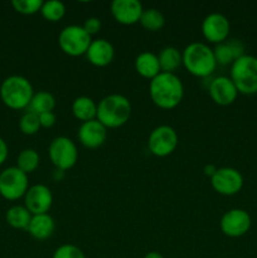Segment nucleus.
<instances>
[{
	"instance_id": "nucleus-19",
	"label": "nucleus",
	"mask_w": 257,
	"mask_h": 258,
	"mask_svg": "<svg viewBox=\"0 0 257 258\" xmlns=\"http://www.w3.org/2000/svg\"><path fill=\"white\" fill-rule=\"evenodd\" d=\"M55 223L54 219L48 213L33 216L29 226H28V233L37 241H45L50 238L54 233Z\"/></svg>"
},
{
	"instance_id": "nucleus-16",
	"label": "nucleus",
	"mask_w": 257,
	"mask_h": 258,
	"mask_svg": "<svg viewBox=\"0 0 257 258\" xmlns=\"http://www.w3.org/2000/svg\"><path fill=\"white\" fill-rule=\"evenodd\" d=\"M78 141L86 149H98L106 143L107 128L97 120L87 121L81 123L77 133Z\"/></svg>"
},
{
	"instance_id": "nucleus-4",
	"label": "nucleus",
	"mask_w": 257,
	"mask_h": 258,
	"mask_svg": "<svg viewBox=\"0 0 257 258\" xmlns=\"http://www.w3.org/2000/svg\"><path fill=\"white\" fill-rule=\"evenodd\" d=\"M34 90L28 78L23 76H10L0 86V98L12 110H24L30 105Z\"/></svg>"
},
{
	"instance_id": "nucleus-24",
	"label": "nucleus",
	"mask_w": 257,
	"mask_h": 258,
	"mask_svg": "<svg viewBox=\"0 0 257 258\" xmlns=\"http://www.w3.org/2000/svg\"><path fill=\"white\" fill-rule=\"evenodd\" d=\"M55 107V98L48 91H39V92L34 93L30 105L28 107V111L40 115L44 112H53Z\"/></svg>"
},
{
	"instance_id": "nucleus-23",
	"label": "nucleus",
	"mask_w": 257,
	"mask_h": 258,
	"mask_svg": "<svg viewBox=\"0 0 257 258\" xmlns=\"http://www.w3.org/2000/svg\"><path fill=\"white\" fill-rule=\"evenodd\" d=\"M32 217L33 214L24 206H14L8 209L5 218H7V223L12 228L27 231L28 226L32 221Z\"/></svg>"
},
{
	"instance_id": "nucleus-10",
	"label": "nucleus",
	"mask_w": 257,
	"mask_h": 258,
	"mask_svg": "<svg viewBox=\"0 0 257 258\" xmlns=\"http://www.w3.org/2000/svg\"><path fill=\"white\" fill-rule=\"evenodd\" d=\"M211 185L221 196H236L243 188V176L237 169L224 166L217 169L216 174L211 178Z\"/></svg>"
},
{
	"instance_id": "nucleus-2",
	"label": "nucleus",
	"mask_w": 257,
	"mask_h": 258,
	"mask_svg": "<svg viewBox=\"0 0 257 258\" xmlns=\"http://www.w3.org/2000/svg\"><path fill=\"white\" fill-rule=\"evenodd\" d=\"M131 102L127 97L118 93L105 96L97 103L96 120L106 128H117L125 125L131 116Z\"/></svg>"
},
{
	"instance_id": "nucleus-31",
	"label": "nucleus",
	"mask_w": 257,
	"mask_h": 258,
	"mask_svg": "<svg viewBox=\"0 0 257 258\" xmlns=\"http://www.w3.org/2000/svg\"><path fill=\"white\" fill-rule=\"evenodd\" d=\"M82 28L86 30L88 35H95L97 34L101 30V20L96 17H90L85 20V23L82 24Z\"/></svg>"
},
{
	"instance_id": "nucleus-7",
	"label": "nucleus",
	"mask_w": 257,
	"mask_h": 258,
	"mask_svg": "<svg viewBox=\"0 0 257 258\" xmlns=\"http://www.w3.org/2000/svg\"><path fill=\"white\" fill-rule=\"evenodd\" d=\"M48 155L55 169L67 171L77 164V145L67 136H58L50 141Z\"/></svg>"
},
{
	"instance_id": "nucleus-18",
	"label": "nucleus",
	"mask_w": 257,
	"mask_h": 258,
	"mask_svg": "<svg viewBox=\"0 0 257 258\" xmlns=\"http://www.w3.org/2000/svg\"><path fill=\"white\" fill-rule=\"evenodd\" d=\"M244 49H246V47L238 39H227L226 42L217 44L213 49L217 64L232 66L234 60H237L242 55L246 54Z\"/></svg>"
},
{
	"instance_id": "nucleus-22",
	"label": "nucleus",
	"mask_w": 257,
	"mask_h": 258,
	"mask_svg": "<svg viewBox=\"0 0 257 258\" xmlns=\"http://www.w3.org/2000/svg\"><path fill=\"white\" fill-rule=\"evenodd\" d=\"M159 64L161 72L175 73L176 70L183 66V55L181 52L175 47H165L158 54Z\"/></svg>"
},
{
	"instance_id": "nucleus-15",
	"label": "nucleus",
	"mask_w": 257,
	"mask_h": 258,
	"mask_svg": "<svg viewBox=\"0 0 257 258\" xmlns=\"http://www.w3.org/2000/svg\"><path fill=\"white\" fill-rule=\"evenodd\" d=\"M143 12V4L139 0H113L111 3V14L118 24H136L140 22Z\"/></svg>"
},
{
	"instance_id": "nucleus-5",
	"label": "nucleus",
	"mask_w": 257,
	"mask_h": 258,
	"mask_svg": "<svg viewBox=\"0 0 257 258\" xmlns=\"http://www.w3.org/2000/svg\"><path fill=\"white\" fill-rule=\"evenodd\" d=\"M229 78L236 86L238 93L252 96L257 93V57L242 55L231 66Z\"/></svg>"
},
{
	"instance_id": "nucleus-21",
	"label": "nucleus",
	"mask_w": 257,
	"mask_h": 258,
	"mask_svg": "<svg viewBox=\"0 0 257 258\" xmlns=\"http://www.w3.org/2000/svg\"><path fill=\"white\" fill-rule=\"evenodd\" d=\"M72 113L81 122L96 120L97 103L88 96H80L72 103Z\"/></svg>"
},
{
	"instance_id": "nucleus-25",
	"label": "nucleus",
	"mask_w": 257,
	"mask_h": 258,
	"mask_svg": "<svg viewBox=\"0 0 257 258\" xmlns=\"http://www.w3.org/2000/svg\"><path fill=\"white\" fill-rule=\"evenodd\" d=\"M139 23L144 29L149 30V32H159L163 29L164 24H165V18H164L163 13L159 12L158 9L149 8V9H144Z\"/></svg>"
},
{
	"instance_id": "nucleus-3",
	"label": "nucleus",
	"mask_w": 257,
	"mask_h": 258,
	"mask_svg": "<svg viewBox=\"0 0 257 258\" xmlns=\"http://www.w3.org/2000/svg\"><path fill=\"white\" fill-rule=\"evenodd\" d=\"M181 55H183L184 68L194 77H209L213 75L218 66L213 49L206 43H190L184 48Z\"/></svg>"
},
{
	"instance_id": "nucleus-30",
	"label": "nucleus",
	"mask_w": 257,
	"mask_h": 258,
	"mask_svg": "<svg viewBox=\"0 0 257 258\" xmlns=\"http://www.w3.org/2000/svg\"><path fill=\"white\" fill-rule=\"evenodd\" d=\"M53 258H86L80 247L75 244H62L53 253Z\"/></svg>"
},
{
	"instance_id": "nucleus-11",
	"label": "nucleus",
	"mask_w": 257,
	"mask_h": 258,
	"mask_svg": "<svg viewBox=\"0 0 257 258\" xmlns=\"http://www.w3.org/2000/svg\"><path fill=\"white\" fill-rule=\"evenodd\" d=\"M252 224L251 216L247 211L241 208H233L227 211L222 216L219 227L224 236L231 238H238L249 231Z\"/></svg>"
},
{
	"instance_id": "nucleus-12",
	"label": "nucleus",
	"mask_w": 257,
	"mask_h": 258,
	"mask_svg": "<svg viewBox=\"0 0 257 258\" xmlns=\"http://www.w3.org/2000/svg\"><path fill=\"white\" fill-rule=\"evenodd\" d=\"M231 32V24L226 15L221 13L208 14L202 22V34L204 39L212 44H221L226 42Z\"/></svg>"
},
{
	"instance_id": "nucleus-27",
	"label": "nucleus",
	"mask_w": 257,
	"mask_h": 258,
	"mask_svg": "<svg viewBox=\"0 0 257 258\" xmlns=\"http://www.w3.org/2000/svg\"><path fill=\"white\" fill-rule=\"evenodd\" d=\"M40 14L48 22L57 23L66 15V7L62 2H58V0L43 2Z\"/></svg>"
},
{
	"instance_id": "nucleus-17",
	"label": "nucleus",
	"mask_w": 257,
	"mask_h": 258,
	"mask_svg": "<svg viewBox=\"0 0 257 258\" xmlns=\"http://www.w3.org/2000/svg\"><path fill=\"white\" fill-rule=\"evenodd\" d=\"M85 55L91 64L98 68H103L112 63L113 58H115V48L108 40L102 39V38L92 39Z\"/></svg>"
},
{
	"instance_id": "nucleus-20",
	"label": "nucleus",
	"mask_w": 257,
	"mask_h": 258,
	"mask_svg": "<svg viewBox=\"0 0 257 258\" xmlns=\"http://www.w3.org/2000/svg\"><path fill=\"white\" fill-rule=\"evenodd\" d=\"M135 71L140 77L151 81L161 73L158 54L151 52H143L135 58Z\"/></svg>"
},
{
	"instance_id": "nucleus-36",
	"label": "nucleus",
	"mask_w": 257,
	"mask_h": 258,
	"mask_svg": "<svg viewBox=\"0 0 257 258\" xmlns=\"http://www.w3.org/2000/svg\"><path fill=\"white\" fill-rule=\"evenodd\" d=\"M144 258H164V257H163V254L159 253V252L151 251V252H148V253L144 256Z\"/></svg>"
},
{
	"instance_id": "nucleus-28",
	"label": "nucleus",
	"mask_w": 257,
	"mask_h": 258,
	"mask_svg": "<svg viewBox=\"0 0 257 258\" xmlns=\"http://www.w3.org/2000/svg\"><path fill=\"white\" fill-rule=\"evenodd\" d=\"M19 130L24 135H35L40 130L39 116L37 113L32 112V111H27V112L23 113L19 120Z\"/></svg>"
},
{
	"instance_id": "nucleus-35",
	"label": "nucleus",
	"mask_w": 257,
	"mask_h": 258,
	"mask_svg": "<svg viewBox=\"0 0 257 258\" xmlns=\"http://www.w3.org/2000/svg\"><path fill=\"white\" fill-rule=\"evenodd\" d=\"M65 175H66V171L59 170V169H54V171H53V179H54L55 181H60L63 178H65Z\"/></svg>"
},
{
	"instance_id": "nucleus-32",
	"label": "nucleus",
	"mask_w": 257,
	"mask_h": 258,
	"mask_svg": "<svg viewBox=\"0 0 257 258\" xmlns=\"http://www.w3.org/2000/svg\"><path fill=\"white\" fill-rule=\"evenodd\" d=\"M38 116H39L40 127L50 128L55 125V122H57V117H55L54 112H44L40 113V115Z\"/></svg>"
},
{
	"instance_id": "nucleus-6",
	"label": "nucleus",
	"mask_w": 257,
	"mask_h": 258,
	"mask_svg": "<svg viewBox=\"0 0 257 258\" xmlns=\"http://www.w3.org/2000/svg\"><path fill=\"white\" fill-rule=\"evenodd\" d=\"M91 42L92 37L86 33L82 25H67L58 34V45L60 50L70 57L85 55Z\"/></svg>"
},
{
	"instance_id": "nucleus-1",
	"label": "nucleus",
	"mask_w": 257,
	"mask_h": 258,
	"mask_svg": "<svg viewBox=\"0 0 257 258\" xmlns=\"http://www.w3.org/2000/svg\"><path fill=\"white\" fill-rule=\"evenodd\" d=\"M149 95L156 107L173 110L184 97V86L175 73H159L149 83Z\"/></svg>"
},
{
	"instance_id": "nucleus-9",
	"label": "nucleus",
	"mask_w": 257,
	"mask_h": 258,
	"mask_svg": "<svg viewBox=\"0 0 257 258\" xmlns=\"http://www.w3.org/2000/svg\"><path fill=\"white\" fill-rule=\"evenodd\" d=\"M178 134L169 125H160L155 127L148 139L149 151L158 158H166L171 155L178 148Z\"/></svg>"
},
{
	"instance_id": "nucleus-13",
	"label": "nucleus",
	"mask_w": 257,
	"mask_h": 258,
	"mask_svg": "<svg viewBox=\"0 0 257 258\" xmlns=\"http://www.w3.org/2000/svg\"><path fill=\"white\" fill-rule=\"evenodd\" d=\"M53 204V194L44 184H35L29 186L24 196V207L33 214H45L49 212Z\"/></svg>"
},
{
	"instance_id": "nucleus-14",
	"label": "nucleus",
	"mask_w": 257,
	"mask_h": 258,
	"mask_svg": "<svg viewBox=\"0 0 257 258\" xmlns=\"http://www.w3.org/2000/svg\"><path fill=\"white\" fill-rule=\"evenodd\" d=\"M208 93L212 101L218 106L232 105L238 96L236 86L227 76H218L213 78L208 86Z\"/></svg>"
},
{
	"instance_id": "nucleus-8",
	"label": "nucleus",
	"mask_w": 257,
	"mask_h": 258,
	"mask_svg": "<svg viewBox=\"0 0 257 258\" xmlns=\"http://www.w3.org/2000/svg\"><path fill=\"white\" fill-rule=\"evenodd\" d=\"M28 189V175L17 166H10L0 173V196L7 201L23 198Z\"/></svg>"
},
{
	"instance_id": "nucleus-33",
	"label": "nucleus",
	"mask_w": 257,
	"mask_h": 258,
	"mask_svg": "<svg viewBox=\"0 0 257 258\" xmlns=\"http://www.w3.org/2000/svg\"><path fill=\"white\" fill-rule=\"evenodd\" d=\"M8 153L9 150H8L7 143L4 141V139L0 138V165H3L8 159Z\"/></svg>"
},
{
	"instance_id": "nucleus-26",
	"label": "nucleus",
	"mask_w": 257,
	"mask_h": 258,
	"mask_svg": "<svg viewBox=\"0 0 257 258\" xmlns=\"http://www.w3.org/2000/svg\"><path fill=\"white\" fill-rule=\"evenodd\" d=\"M39 161L40 158L38 151H35L34 149H24L18 155L17 168L28 175L39 166Z\"/></svg>"
},
{
	"instance_id": "nucleus-29",
	"label": "nucleus",
	"mask_w": 257,
	"mask_h": 258,
	"mask_svg": "<svg viewBox=\"0 0 257 258\" xmlns=\"http://www.w3.org/2000/svg\"><path fill=\"white\" fill-rule=\"evenodd\" d=\"M13 8L17 13L23 15H33L40 13L43 2L42 0H13Z\"/></svg>"
},
{
	"instance_id": "nucleus-34",
	"label": "nucleus",
	"mask_w": 257,
	"mask_h": 258,
	"mask_svg": "<svg viewBox=\"0 0 257 258\" xmlns=\"http://www.w3.org/2000/svg\"><path fill=\"white\" fill-rule=\"evenodd\" d=\"M216 171H217V168L214 165H212V164L204 166V174H206L207 176H209V178H212V176L216 174Z\"/></svg>"
}]
</instances>
